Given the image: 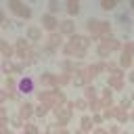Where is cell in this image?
<instances>
[{"instance_id": "obj_33", "label": "cell", "mask_w": 134, "mask_h": 134, "mask_svg": "<svg viewBox=\"0 0 134 134\" xmlns=\"http://www.w3.org/2000/svg\"><path fill=\"white\" fill-rule=\"evenodd\" d=\"M0 126H8V111H6V107H0Z\"/></svg>"}, {"instance_id": "obj_40", "label": "cell", "mask_w": 134, "mask_h": 134, "mask_svg": "<svg viewBox=\"0 0 134 134\" xmlns=\"http://www.w3.org/2000/svg\"><path fill=\"white\" fill-rule=\"evenodd\" d=\"M54 134H73V132H69V130H67V128H59V130H57V132H54Z\"/></svg>"}, {"instance_id": "obj_14", "label": "cell", "mask_w": 134, "mask_h": 134, "mask_svg": "<svg viewBox=\"0 0 134 134\" xmlns=\"http://www.w3.org/2000/svg\"><path fill=\"white\" fill-rule=\"evenodd\" d=\"M34 109H36V105L34 103H29V100H23L21 103V107H19V119L23 121V124H27V121H31V117H34Z\"/></svg>"}, {"instance_id": "obj_39", "label": "cell", "mask_w": 134, "mask_h": 134, "mask_svg": "<svg viewBox=\"0 0 134 134\" xmlns=\"http://www.w3.org/2000/svg\"><path fill=\"white\" fill-rule=\"evenodd\" d=\"M4 23H6V13H4L2 8H0V27H2Z\"/></svg>"}, {"instance_id": "obj_36", "label": "cell", "mask_w": 134, "mask_h": 134, "mask_svg": "<svg viewBox=\"0 0 134 134\" xmlns=\"http://www.w3.org/2000/svg\"><path fill=\"white\" fill-rule=\"evenodd\" d=\"M8 100V94H6V90L4 88H0V107H4V103Z\"/></svg>"}, {"instance_id": "obj_19", "label": "cell", "mask_w": 134, "mask_h": 134, "mask_svg": "<svg viewBox=\"0 0 134 134\" xmlns=\"http://www.w3.org/2000/svg\"><path fill=\"white\" fill-rule=\"evenodd\" d=\"M0 54H2V61H4V59H13V57H15L13 44L6 42V40H0Z\"/></svg>"}, {"instance_id": "obj_29", "label": "cell", "mask_w": 134, "mask_h": 134, "mask_svg": "<svg viewBox=\"0 0 134 134\" xmlns=\"http://www.w3.org/2000/svg\"><path fill=\"white\" fill-rule=\"evenodd\" d=\"M71 80H73V75H71V73H65V71H63V73H59V86H67Z\"/></svg>"}, {"instance_id": "obj_22", "label": "cell", "mask_w": 134, "mask_h": 134, "mask_svg": "<svg viewBox=\"0 0 134 134\" xmlns=\"http://www.w3.org/2000/svg\"><path fill=\"white\" fill-rule=\"evenodd\" d=\"M84 98H86V100L98 98V90H96V86H94V84H88V86H84Z\"/></svg>"}, {"instance_id": "obj_6", "label": "cell", "mask_w": 134, "mask_h": 134, "mask_svg": "<svg viewBox=\"0 0 134 134\" xmlns=\"http://www.w3.org/2000/svg\"><path fill=\"white\" fill-rule=\"evenodd\" d=\"M63 44H65V40H63V36L61 34H48V38H46V42H44V52L46 54H54L57 50H61L63 48Z\"/></svg>"}, {"instance_id": "obj_7", "label": "cell", "mask_w": 134, "mask_h": 134, "mask_svg": "<svg viewBox=\"0 0 134 134\" xmlns=\"http://www.w3.org/2000/svg\"><path fill=\"white\" fill-rule=\"evenodd\" d=\"M13 48H15V61H19V63H23L25 59H27V54L31 52V44L25 40V38H19L15 44H13Z\"/></svg>"}, {"instance_id": "obj_2", "label": "cell", "mask_w": 134, "mask_h": 134, "mask_svg": "<svg viewBox=\"0 0 134 134\" xmlns=\"http://www.w3.org/2000/svg\"><path fill=\"white\" fill-rule=\"evenodd\" d=\"M36 96H38V105L46 107L48 111H54L57 107H61V105L67 103V96H65V92H63L61 88H54V90H40Z\"/></svg>"}, {"instance_id": "obj_43", "label": "cell", "mask_w": 134, "mask_h": 134, "mask_svg": "<svg viewBox=\"0 0 134 134\" xmlns=\"http://www.w3.org/2000/svg\"><path fill=\"white\" fill-rule=\"evenodd\" d=\"M130 119H134V107H132V111H130Z\"/></svg>"}, {"instance_id": "obj_21", "label": "cell", "mask_w": 134, "mask_h": 134, "mask_svg": "<svg viewBox=\"0 0 134 134\" xmlns=\"http://www.w3.org/2000/svg\"><path fill=\"white\" fill-rule=\"evenodd\" d=\"M132 57L130 54H124V52H119V57H117V67L121 69V71H126V69H130L132 67Z\"/></svg>"}, {"instance_id": "obj_46", "label": "cell", "mask_w": 134, "mask_h": 134, "mask_svg": "<svg viewBox=\"0 0 134 134\" xmlns=\"http://www.w3.org/2000/svg\"><path fill=\"white\" fill-rule=\"evenodd\" d=\"M0 73H2V65H0Z\"/></svg>"}, {"instance_id": "obj_47", "label": "cell", "mask_w": 134, "mask_h": 134, "mask_svg": "<svg viewBox=\"0 0 134 134\" xmlns=\"http://www.w3.org/2000/svg\"><path fill=\"white\" fill-rule=\"evenodd\" d=\"M121 134H130V132H121Z\"/></svg>"}, {"instance_id": "obj_27", "label": "cell", "mask_w": 134, "mask_h": 134, "mask_svg": "<svg viewBox=\"0 0 134 134\" xmlns=\"http://www.w3.org/2000/svg\"><path fill=\"white\" fill-rule=\"evenodd\" d=\"M117 6V0H100V8L103 10H113Z\"/></svg>"}, {"instance_id": "obj_35", "label": "cell", "mask_w": 134, "mask_h": 134, "mask_svg": "<svg viewBox=\"0 0 134 134\" xmlns=\"http://www.w3.org/2000/svg\"><path fill=\"white\" fill-rule=\"evenodd\" d=\"M13 128H23V121L19 119V115H17L15 119H10V130H13Z\"/></svg>"}, {"instance_id": "obj_23", "label": "cell", "mask_w": 134, "mask_h": 134, "mask_svg": "<svg viewBox=\"0 0 134 134\" xmlns=\"http://www.w3.org/2000/svg\"><path fill=\"white\" fill-rule=\"evenodd\" d=\"M42 130H40V126L36 124V121H27V124H23V134H40Z\"/></svg>"}, {"instance_id": "obj_25", "label": "cell", "mask_w": 134, "mask_h": 134, "mask_svg": "<svg viewBox=\"0 0 134 134\" xmlns=\"http://www.w3.org/2000/svg\"><path fill=\"white\" fill-rule=\"evenodd\" d=\"M46 8H48V15H57V13H59V10L63 8V6H61V4L57 2V0H50V2L46 4Z\"/></svg>"}, {"instance_id": "obj_5", "label": "cell", "mask_w": 134, "mask_h": 134, "mask_svg": "<svg viewBox=\"0 0 134 134\" xmlns=\"http://www.w3.org/2000/svg\"><path fill=\"white\" fill-rule=\"evenodd\" d=\"M115 50H121V42L115 40V38H107V40H100V42L96 44V54H98L100 61H105V59H107L111 52H115Z\"/></svg>"}, {"instance_id": "obj_44", "label": "cell", "mask_w": 134, "mask_h": 134, "mask_svg": "<svg viewBox=\"0 0 134 134\" xmlns=\"http://www.w3.org/2000/svg\"><path fill=\"white\" fill-rule=\"evenodd\" d=\"M130 8H132V10H134V0H132V2H130Z\"/></svg>"}, {"instance_id": "obj_9", "label": "cell", "mask_w": 134, "mask_h": 134, "mask_svg": "<svg viewBox=\"0 0 134 134\" xmlns=\"http://www.w3.org/2000/svg\"><path fill=\"white\" fill-rule=\"evenodd\" d=\"M8 10H10L13 15L21 17V19H31V8H29L25 2H21V0H10V2H8Z\"/></svg>"}, {"instance_id": "obj_30", "label": "cell", "mask_w": 134, "mask_h": 134, "mask_svg": "<svg viewBox=\"0 0 134 134\" xmlns=\"http://www.w3.org/2000/svg\"><path fill=\"white\" fill-rule=\"evenodd\" d=\"M117 107H119L121 111H126V113H130V111H132V100H130V98H121Z\"/></svg>"}, {"instance_id": "obj_11", "label": "cell", "mask_w": 134, "mask_h": 134, "mask_svg": "<svg viewBox=\"0 0 134 134\" xmlns=\"http://www.w3.org/2000/svg\"><path fill=\"white\" fill-rule=\"evenodd\" d=\"M38 82L44 86V90L61 88V86H59V75H57V73H50V71H44V73L40 75V80H38Z\"/></svg>"}, {"instance_id": "obj_41", "label": "cell", "mask_w": 134, "mask_h": 134, "mask_svg": "<svg viewBox=\"0 0 134 134\" xmlns=\"http://www.w3.org/2000/svg\"><path fill=\"white\" fill-rule=\"evenodd\" d=\"M126 80H128V82H132V84H134V71H130V73H128V75H126Z\"/></svg>"}, {"instance_id": "obj_38", "label": "cell", "mask_w": 134, "mask_h": 134, "mask_svg": "<svg viewBox=\"0 0 134 134\" xmlns=\"http://www.w3.org/2000/svg\"><path fill=\"white\" fill-rule=\"evenodd\" d=\"M0 134H13L10 126H0Z\"/></svg>"}, {"instance_id": "obj_8", "label": "cell", "mask_w": 134, "mask_h": 134, "mask_svg": "<svg viewBox=\"0 0 134 134\" xmlns=\"http://www.w3.org/2000/svg\"><path fill=\"white\" fill-rule=\"evenodd\" d=\"M107 86L115 92H119V90H124V86H126V71H121L119 67L113 71V73H109V80H107Z\"/></svg>"}, {"instance_id": "obj_31", "label": "cell", "mask_w": 134, "mask_h": 134, "mask_svg": "<svg viewBox=\"0 0 134 134\" xmlns=\"http://www.w3.org/2000/svg\"><path fill=\"white\" fill-rule=\"evenodd\" d=\"M90 117H92V124H94V128H103V121H105L103 113H92Z\"/></svg>"}, {"instance_id": "obj_13", "label": "cell", "mask_w": 134, "mask_h": 134, "mask_svg": "<svg viewBox=\"0 0 134 134\" xmlns=\"http://www.w3.org/2000/svg\"><path fill=\"white\" fill-rule=\"evenodd\" d=\"M57 34H61L63 38H71V36L75 34V21H73V19H61Z\"/></svg>"}, {"instance_id": "obj_28", "label": "cell", "mask_w": 134, "mask_h": 134, "mask_svg": "<svg viewBox=\"0 0 134 134\" xmlns=\"http://www.w3.org/2000/svg\"><path fill=\"white\" fill-rule=\"evenodd\" d=\"M121 52L134 57V42H124V44H121Z\"/></svg>"}, {"instance_id": "obj_18", "label": "cell", "mask_w": 134, "mask_h": 134, "mask_svg": "<svg viewBox=\"0 0 134 134\" xmlns=\"http://www.w3.org/2000/svg\"><path fill=\"white\" fill-rule=\"evenodd\" d=\"M63 8H65L67 17L71 19V17H77V15H80V10H82V4H80L77 0H67V2L63 4Z\"/></svg>"}, {"instance_id": "obj_32", "label": "cell", "mask_w": 134, "mask_h": 134, "mask_svg": "<svg viewBox=\"0 0 134 134\" xmlns=\"http://www.w3.org/2000/svg\"><path fill=\"white\" fill-rule=\"evenodd\" d=\"M98 96H100V98H105V100H109V98H113V90H111L109 86H105V88H100Z\"/></svg>"}, {"instance_id": "obj_42", "label": "cell", "mask_w": 134, "mask_h": 134, "mask_svg": "<svg viewBox=\"0 0 134 134\" xmlns=\"http://www.w3.org/2000/svg\"><path fill=\"white\" fill-rule=\"evenodd\" d=\"M40 134H54V132H52V130H50V128H48V130H42V132H40Z\"/></svg>"}, {"instance_id": "obj_4", "label": "cell", "mask_w": 134, "mask_h": 134, "mask_svg": "<svg viewBox=\"0 0 134 134\" xmlns=\"http://www.w3.org/2000/svg\"><path fill=\"white\" fill-rule=\"evenodd\" d=\"M54 121H52V128L54 130H59V128H67V124H69V119H71V115H73V105H71V100L69 103H65V105H61V107H57L54 111Z\"/></svg>"}, {"instance_id": "obj_24", "label": "cell", "mask_w": 134, "mask_h": 134, "mask_svg": "<svg viewBox=\"0 0 134 134\" xmlns=\"http://www.w3.org/2000/svg\"><path fill=\"white\" fill-rule=\"evenodd\" d=\"M71 105H73V111H82V113H84V111L88 109V100H86L84 96H82V98H75V100H71Z\"/></svg>"}, {"instance_id": "obj_12", "label": "cell", "mask_w": 134, "mask_h": 134, "mask_svg": "<svg viewBox=\"0 0 134 134\" xmlns=\"http://www.w3.org/2000/svg\"><path fill=\"white\" fill-rule=\"evenodd\" d=\"M59 21H61V19H59L57 15H48V13H46V15H42V25H40V27H42L44 31H48V34H54V31L59 29Z\"/></svg>"}, {"instance_id": "obj_34", "label": "cell", "mask_w": 134, "mask_h": 134, "mask_svg": "<svg viewBox=\"0 0 134 134\" xmlns=\"http://www.w3.org/2000/svg\"><path fill=\"white\" fill-rule=\"evenodd\" d=\"M107 132H109V134H121V130H119V124H115V121H113V124L107 128Z\"/></svg>"}, {"instance_id": "obj_37", "label": "cell", "mask_w": 134, "mask_h": 134, "mask_svg": "<svg viewBox=\"0 0 134 134\" xmlns=\"http://www.w3.org/2000/svg\"><path fill=\"white\" fill-rule=\"evenodd\" d=\"M115 69H117V63H113V61H107V71H109V73H113Z\"/></svg>"}, {"instance_id": "obj_26", "label": "cell", "mask_w": 134, "mask_h": 134, "mask_svg": "<svg viewBox=\"0 0 134 134\" xmlns=\"http://www.w3.org/2000/svg\"><path fill=\"white\" fill-rule=\"evenodd\" d=\"M46 115H48V109H46V107H42V105H36V109H34V117L44 119Z\"/></svg>"}, {"instance_id": "obj_20", "label": "cell", "mask_w": 134, "mask_h": 134, "mask_svg": "<svg viewBox=\"0 0 134 134\" xmlns=\"http://www.w3.org/2000/svg\"><path fill=\"white\" fill-rule=\"evenodd\" d=\"M80 130H82L84 134H92L94 124H92V117H90V115H82V117H80Z\"/></svg>"}, {"instance_id": "obj_3", "label": "cell", "mask_w": 134, "mask_h": 134, "mask_svg": "<svg viewBox=\"0 0 134 134\" xmlns=\"http://www.w3.org/2000/svg\"><path fill=\"white\" fill-rule=\"evenodd\" d=\"M86 29L90 34V40L92 42H100V40H107V38H113V27L109 21H100V19H88L86 23Z\"/></svg>"}, {"instance_id": "obj_15", "label": "cell", "mask_w": 134, "mask_h": 134, "mask_svg": "<svg viewBox=\"0 0 134 134\" xmlns=\"http://www.w3.org/2000/svg\"><path fill=\"white\" fill-rule=\"evenodd\" d=\"M42 31H44V29H42L40 25H27V29H25V40H27L29 44H31V42L36 44V42L42 40Z\"/></svg>"}, {"instance_id": "obj_1", "label": "cell", "mask_w": 134, "mask_h": 134, "mask_svg": "<svg viewBox=\"0 0 134 134\" xmlns=\"http://www.w3.org/2000/svg\"><path fill=\"white\" fill-rule=\"evenodd\" d=\"M90 44H92L90 36L73 34L71 38H67V42L63 44L61 52L65 54V59H75V61H77V59H84V57H86V52H88Z\"/></svg>"}, {"instance_id": "obj_16", "label": "cell", "mask_w": 134, "mask_h": 134, "mask_svg": "<svg viewBox=\"0 0 134 134\" xmlns=\"http://www.w3.org/2000/svg\"><path fill=\"white\" fill-rule=\"evenodd\" d=\"M86 69H88V77H90V82H92L96 75H100L103 71H107V61H96V63L88 65Z\"/></svg>"}, {"instance_id": "obj_10", "label": "cell", "mask_w": 134, "mask_h": 134, "mask_svg": "<svg viewBox=\"0 0 134 134\" xmlns=\"http://www.w3.org/2000/svg\"><path fill=\"white\" fill-rule=\"evenodd\" d=\"M0 65H2V73L8 77V75H19V73H23V65L19 63V61H15V59H4V61H0Z\"/></svg>"}, {"instance_id": "obj_17", "label": "cell", "mask_w": 134, "mask_h": 134, "mask_svg": "<svg viewBox=\"0 0 134 134\" xmlns=\"http://www.w3.org/2000/svg\"><path fill=\"white\" fill-rule=\"evenodd\" d=\"M31 92H34V80H31L29 75L21 77V80H19V94H21V96H27V94H31Z\"/></svg>"}, {"instance_id": "obj_45", "label": "cell", "mask_w": 134, "mask_h": 134, "mask_svg": "<svg viewBox=\"0 0 134 134\" xmlns=\"http://www.w3.org/2000/svg\"><path fill=\"white\" fill-rule=\"evenodd\" d=\"M130 100H132V103H134V92H132V96H130Z\"/></svg>"}]
</instances>
